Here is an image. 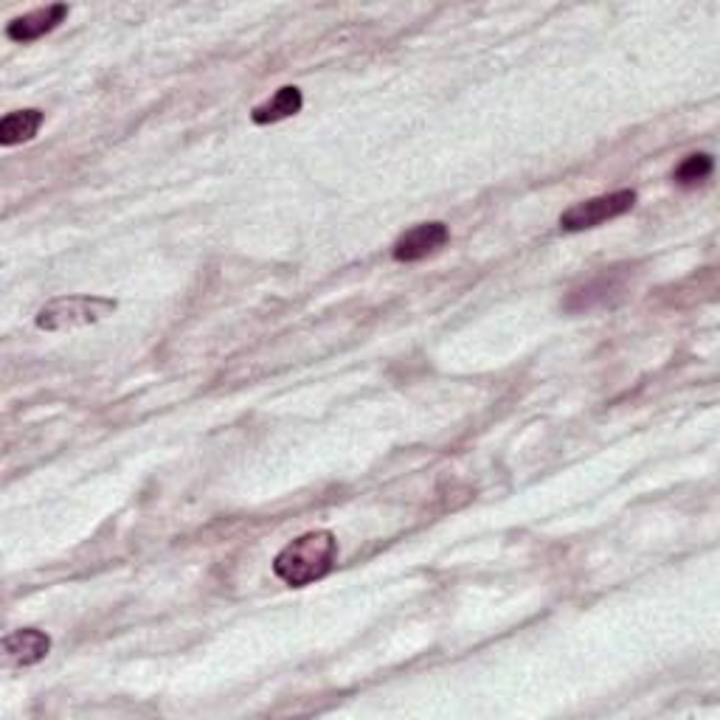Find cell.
I'll return each mask as SVG.
<instances>
[{"label": "cell", "instance_id": "cell-1", "mask_svg": "<svg viewBox=\"0 0 720 720\" xmlns=\"http://www.w3.org/2000/svg\"><path fill=\"white\" fill-rule=\"evenodd\" d=\"M338 558V538L330 529H316L290 540L276 558L273 574L293 588H305L316 580H324Z\"/></svg>", "mask_w": 720, "mask_h": 720}, {"label": "cell", "instance_id": "cell-5", "mask_svg": "<svg viewBox=\"0 0 720 720\" xmlns=\"http://www.w3.org/2000/svg\"><path fill=\"white\" fill-rule=\"evenodd\" d=\"M66 18V3H52V7L34 9V12L23 14V18H14L12 23H9L7 37L12 39V43H32V39H39L43 34L54 32Z\"/></svg>", "mask_w": 720, "mask_h": 720}, {"label": "cell", "instance_id": "cell-4", "mask_svg": "<svg viewBox=\"0 0 720 720\" xmlns=\"http://www.w3.org/2000/svg\"><path fill=\"white\" fill-rule=\"evenodd\" d=\"M450 231L445 222H420V226L409 228L405 235L397 237L395 242V260L397 262H420L439 248L448 245Z\"/></svg>", "mask_w": 720, "mask_h": 720}, {"label": "cell", "instance_id": "cell-2", "mask_svg": "<svg viewBox=\"0 0 720 720\" xmlns=\"http://www.w3.org/2000/svg\"><path fill=\"white\" fill-rule=\"evenodd\" d=\"M118 310L116 299L104 296H59L37 310V327L46 332H71L104 321Z\"/></svg>", "mask_w": 720, "mask_h": 720}, {"label": "cell", "instance_id": "cell-3", "mask_svg": "<svg viewBox=\"0 0 720 720\" xmlns=\"http://www.w3.org/2000/svg\"><path fill=\"white\" fill-rule=\"evenodd\" d=\"M637 206V192L633 188H619L610 195L591 197V201L574 203L560 215V228L563 231H585V228H597L608 220L628 215L630 208Z\"/></svg>", "mask_w": 720, "mask_h": 720}, {"label": "cell", "instance_id": "cell-6", "mask_svg": "<svg viewBox=\"0 0 720 720\" xmlns=\"http://www.w3.org/2000/svg\"><path fill=\"white\" fill-rule=\"evenodd\" d=\"M52 650V639L48 633L37 628H23L14 630L3 639V655H7V662L14 664V667H32V664L43 662Z\"/></svg>", "mask_w": 720, "mask_h": 720}, {"label": "cell", "instance_id": "cell-8", "mask_svg": "<svg viewBox=\"0 0 720 720\" xmlns=\"http://www.w3.org/2000/svg\"><path fill=\"white\" fill-rule=\"evenodd\" d=\"M43 122H46L43 111H34V107L9 113V116H3V122H0V144H3V147H14V144L32 141L39 133V127H43Z\"/></svg>", "mask_w": 720, "mask_h": 720}, {"label": "cell", "instance_id": "cell-9", "mask_svg": "<svg viewBox=\"0 0 720 720\" xmlns=\"http://www.w3.org/2000/svg\"><path fill=\"white\" fill-rule=\"evenodd\" d=\"M712 169H715L712 156H707V152H695V156L684 158V161L675 167L673 181L678 183V186H698V183H704L709 175H712Z\"/></svg>", "mask_w": 720, "mask_h": 720}, {"label": "cell", "instance_id": "cell-7", "mask_svg": "<svg viewBox=\"0 0 720 720\" xmlns=\"http://www.w3.org/2000/svg\"><path fill=\"white\" fill-rule=\"evenodd\" d=\"M301 107H305V96H301V91L299 88H293V84H287V88H279V91L273 93L267 102H262L253 107L251 122L253 124H276V122H282V118L296 116Z\"/></svg>", "mask_w": 720, "mask_h": 720}]
</instances>
